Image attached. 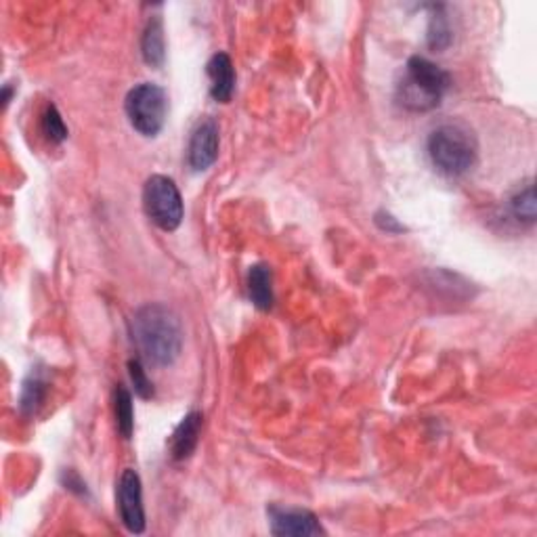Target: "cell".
Listing matches in <instances>:
<instances>
[{"mask_svg":"<svg viewBox=\"0 0 537 537\" xmlns=\"http://www.w3.org/2000/svg\"><path fill=\"white\" fill-rule=\"evenodd\" d=\"M131 332L143 357L160 368L173 365L183 349V328L179 317L166 304L149 303L133 315Z\"/></svg>","mask_w":537,"mask_h":537,"instance_id":"6da1fadb","label":"cell"},{"mask_svg":"<svg viewBox=\"0 0 537 537\" xmlns=\"http://www.w3.org/2000/svg\"><path fill=\"white\" fill-rule=\"evenodd\" d=\"M46 397V380L38 373H30V378L24 383V391H22V399H19V407H22L24 413H36L43 405V401Z\"/></svg>","mask_w":537,"mask_h":537,"instance_id":"2e32d148","label":"cell"},{"mask_svg":"<svg viewBox=\"0 0 537 537\" xmlns=\"http://www.w3.org/2000/svg\"><path fill=\"white\" fill-rule=\"evenodd\" d=\"M271 533L273 535H296V537H309V535H322L325 533L323 527L319 525V519L311 510L301 508H283V506H269L267 508Z\"/></svg>","mask_w":537,"mask_h":537,"instance_id":"52a82bcc","label":"cell"},{"mask_svg":"<svg viewBox=\"0 0 537 537\" xmlns=\"http://www.w3.org/2000/svg\"><path fill=\"white\" fill-rule=\"evenodd\" d=\"M443 6H433L431 22H428V46L433 51H443L452 45V28L447 17L443 15Z\"/></svg>","mask_w":537,"mask_h":537,"instance_id":"9a60e30c","label":"cell"},{"mask_svg":"<svg viewBox=\"0 0 537 537\" xmlns=\"http://www.w3.org/2000/svg\"><path fill=\"white\" fill-rule=\"evenodd\" d=\"M64 485L65 489H70V492H76L78 495H86V485L80 477L74 471H65L64 472Z\"/></svg>","mask_w":537,"mask_h":537,"instance_id":"ffe728a7","label":"cell"},{"mask_svg":"<svg viewBox=\"0 0 537 537\" xmlns=\"http://www.w3.org/2000/svg\"><path fill=\"white\" fill-rule=\"evenodd\" d=\"M210 78V94L219 104H229L235 91V67L227 53H216L206 65Z\"/></svg>","mask_w":537,"mask_h":537,"instance_id":"9c48e42d","label":"cell"},{"mask_svg":"<svg viewBox=\"0 0 537 537\" xmlns=\"http://www.w3.org/2000/svg\"><path fill=\"white\" fill-rule=\"evenodd\" d=\"M373 221H376V225L386 231V234H403L405 225H401V223L393 216L391 213H386V210H380V213L373 214Z\"/></svg>","mask_w":537,"mask_h":537,"instance_id":"d6986e66","label":"cell"},{"mask_svg":"<svg viewBox=\"0 0 537 537\" xmlns=\"http://www.w3.org/2000/svg\"><path fill=\"white\" fill-rule=\"evenodd\" d=\"M40 126H43V134L51 143H64L67 139V126L55 105H46Z\"/></svg>","mask_w":537,"mask_h":537,"instance_id":"e0dca14e","label":"cell"},{"mask_svg":"<svg viewBox=\"0 0 537 537\" xmlns=\"http://www.w3.org/2000/svg\"><path fill=\"white\" fill-rule=\"evenodd\" d=\"M450 88V74L426 57H412L397 85V101L410 112H428L439 107Z\"/></svg>","mask_w":537,"mask_h":537,"instance_id":"7a4b0ae2","label":"cell"},{"mask_svg":"<svg viewBox=\"0 0 537 537\" xmlns=\"http://www.w3.org/2000/svg\"><path fill=\"white\" fill-rule=\"evenodd\" d=\"M128 373H131L134 393H137L141 399H152L154 397V383L147 378L141 359H131V362H128Z\"/></svg>","mask_w":537,"mask_h":537,"instance_id":"ac0fdd59","label":"cell"},{"mask_svg":"<svg viewBox=\"0 0 537 537\" xmlns=\"http://www.w3.org/2000/svg\"><path fill=\"white\" fill-rule=\"evenodd\" d=\"M11 97H13V86L6 83L3 88V107H6L11 104Z\"/></svg>","mask_w":537,"mask_h":537,"instance_id":"44dd1931","label":"cell"},{"mask_svg":"<svg viewBox=\"0 0 537 537\" xmlns=\"http://www.w3.org/2000/svg\"><path fill=\"white\" fill-rule=\"evenodd\" d=\"M535 187L532 183H527L525 187L519 189L512 198H510V213L519 223H525V225H533L535 223Z\"/></svg>","mask_w":537,"mask_h":537,"instance_id":"5bb4252c","label":"cell"},{"mask_svg":"<svg viewBox=\"0 0 537 537\" xmlns=\"http://www.w3.org/2000/svg\"><path fill=\"white\" fill-rule=\"evenodd\" d=\"M248 294L256 309L269 311L273 307V271L269 264L258 263L248 271Z\"/></svg>","mask_w":537,"mask_h":537,"instance_id":"8fae6325","label":"cell"},{"mask_svg":"<svg viewBox=\"0 0 537 537\" xmlns=\"http://www.w3.org/2000/svg\"><path fill=\"white\" fill-rule=\"evenodd\" d=\"M124 110L134 131L143 137H158L168 114L166 91L154 83H141L128 91Z\"/></svg>","mask_w":537,"mask_h":537,"instance_id":"277c9868","label":"cell"},{"mask_svg":"<svg viewBox=\"0 0 537 537\" xmlns=\"http://www.w3.org/2000/svg\"><path fill=\"white\" fill-rule=\"evenodd\" d=\"M114 412H115V426H118V433L124 439H131L134 431L133 395L131 391L122 384L115 386L114 391Z\"/></svg>","mask_w":537,"mask_h":537,"instance_id":"4fadbf2b","label":"cell"},{"mask_svg":"<svg viewBox=\"0 0 537 537\" xmlns=\"http://www.w3.org/2000/svg\"><path fill=\"white\" fill-rule=\"evenodd\" d=\"M141 55L143 61L152 67H162L166 59V43H164V28H162V19L154 17L149 19L141 38Z\"/></svg>","mask_w":537,"mask_h":537,"instance_id":"7c38bea8","label":"cell"},{"mask_svg":"<svg viewBox=\"0 0 537 537\" xmlns=\"http://www.w3.org/2000/svg\"><path fill=\"white\" fill-rule=\"evenodd\" d=\"M143 208L154 225L162 231H176L185 214L179 187L173 179L164 174H154L145 181L143 187Z\"/></svg>","mask_w":537,"mask_h":537,"instance_id":"5b68a950","label":"cell"},{"mask_svg":"<svg viewBox=\"0 0 537 537\" xmlns=\"http://www.w3.org/2000/svg\"><path fill=\"white\" fill-rule=\"evenodd\" d=\"M202 424L204 416L200 412L187 413V416L181 420V424L174 428L173 437H170V455H173V460L181 462L192 458L195 447H198Z\"/></svg>","mask_w":537,"mask_h":537,"instance_id":"30bf717a","label":"cell"},{"mask_svg":"<svg viewBox=\"0 0 537 537\" xmlns=\"http://www.w3.org/2000/svg\"><path fill=\"white\" fill-rule=\"evenodd\" d=\"M118 510L122 525L126 527L128 533H143L145 532V510H143V489L141 479L133 468H126L118 481Z\"/></svg>","mask_w":537,"mask_h":537,"instance_id":"8992f818","label":"cell"},{"mask_svg":"<svg viewBox=\"0 0 537 537\" xmlns=\"http://www.w3.org/2000/svg\"><path fill=\"white\" fill-rule=\"evenodd\" d=\"M219 158V124L213 118L202 120L194 128L192 139H189L187 162L195 173L208 170Z\"/></svg>","mask_w":537,"mask_h":537,"instance_id":"ba28073f","label":"cell"},{"mask_svg":"<svg viewBox=\"0 0 537 537\" xmlns=\"http://www.w3.org/2000/svg\"><path fill=\"white\" fill-rule=\"evenodd\" d=\"M479 145L464 124H441L428 137V158L441 174L462 176L477 164Z\"/></svg>","mask_w":537,"mask_h":537,"instance_id":"3957f363","label":"cell"}]
</instances>
